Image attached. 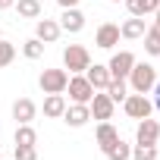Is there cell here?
Instances as JSON below:
<instances>
[{
    "instance_id": "35",
    "label": "cell",
    "mask_w": 160,
    "mask_h": 160,
    "mask_svg": "<svg viewBox=\"0 0 160 160\" xmlns=\"http://www.w3.org/2000/svg\"><path fill=\"white\" fill-rule=\"evenodd\" d=\"M0 160H3V154H0Z\"/></svg>"
},
{
    "instance_id": "25",
    "label": "cell",
    "mask_w": 160,
    "mask_h": 160,
    "mask_svg": "<svg viewBox=\"0 0 160 160\" xmlns=\"http://www.w3.org/2000/svg\"><path fill=\"white\" fill-rule=\"evenodd\" d=\"M13 60H16V44L0 38V69H3V66H10Z\"/></svg>"
},
{
    "instance_id": "31",
    "label": "cell",
    "mask_w": 160,
    "mask_h": 160,
    "mask_svg": "<svg viewBox=\"0 0 160 160\" xmlns=\"http://www.w3.org/2000/svg\"><path fill=\"white\" fill-rule=\"evenodd\" d=\"M154 110H160V94H157V98H154Z\"/></svg>"
},
{
    "instance_id": "1",
    "label": "cell",
    "mask_w": 160,
    "mask_h": 160,
    "mask_svg": "<svg viewBox=\"0 0 160 160\" xmlns=\"http://www.w3.org/2000/svg\"><path fill=\"white\" fill-rule=\"evenodd\" d=\"M126 82H129V88H132L135 94H151L154 85H157V69H154L151 63H138V60H135L132 72L126 75Z\"/></svg>"
},
{
    "instance_id": "18",
    "label": "cell",
    "mask_w": 160,
    "mask_h": 160,
    "mask_svg": "<svg viewBox=\"0 0 160 160\" xmlns=\"http://www.w3.org/2000/svg\"><path fill=\"white\" fill-rule=\"evenodd\" d=\"M63 110H66V98H63V94H47V98H44V116L60 119Z\"/></svg>"
},
{
    "instance_id": "34",
    "label": "cell",
    "mask_w": 160,
    "mask_h": 160,
    "mask_svg": "<svg viewBox=\"0 0 160 160\" xmlns=\"http://www.w3.org/2000/svg\"><path fill=\"white\" fill-rule=\"evenodd\" d=\"M0 38H3V32H0Z\"/></svg>"
},
{
    "instance_id": "7",
    "label": "cell",
    "mask_w": 160,
    "mask_h": 160,
    "mask_svg": "<svg viewBox=\"0 0 160 160\" xmlns=\"http://www.w3.org/2000/svg\"><path fill=\"white\" fill-rule=\"evenodd\" d=\"M119 25L116 22H101L98 25V32H94V44L101 47V50H113L116 44H119Z\"/></svg>"
},
{
    "instance_id": "20",
    "label": "cell",
    "mask_w": 160,
    "mask_h": 160,
    "mask_svg": "<svg viewBox=\"0 0 160 160\" xmlns=\"http://www.w3.org/2000/svg\"><path fill=\"white\" fill-rule=\"evenodd\" d=\"M104 91L110 94V101H113V104H122V101H126V94H129V82H126V78H110V85H107Z\"/></svg>"
},
{
    "instance_id": "15",
    "label": "cell",
    "mask_w": 160,
    "mask_h": 160,
    "mask_svg": "<svg viewBox=\"0 0 160 160\" xmlns=\"http://www.w3.org/2000/svg\"><path fill=\"white\" fill-rule=\"evenodd\" d=\"M144 32H148L144 16H129V19L119 25V35H122L126 41H138V38H144Z\"/></svg>"
},
{
    "instance_id": "10",
    "label": "cell",
    "mask_w": 160,
    "mask_h": 160,
    "mask_svg": "<svg viewBox=\"0 0 160 160\" xmlns=\"http://www.w3.org/2000/svg\"><path fill=\"white\" fill-rule=\"evenodd\" d=\"M157 138H160V122L151 119V116L138 119V126H135V141H138V144H157Z\"/></svg>"
},
{
    "instance_id": "5",
    "label": "cell",
    "mask_w": 160,
    "mask_h": 160,
    "mask_svg": "<svg viewBox=\"0 0 160 160\" xmlns=\"http://www.w3.org/2000/svg\"><path fill=\"white\" fill-rule=\"evenodd\" d=\"M66 91H69V101H72V104H88V101L94 98V88H91V82H88V78H85V72L69 75Z\"/></svg>"
},
{
    "instance_id": "6",
    "label": "cell",
    "mask_w": 160,
    "mask_h": 160,
    "mask_svg": "<svg viewBox=\"0 0 160 160\" xmlns=\"http://www.w3.org/2000/svg\"><path fill=\"white\" fill-rule=\"evenodd\" d=\"M88 110H91V119H101V122H107V119H113V110H116V104L110 101V94H107V91H94V98L88 101Z\"/></svg>"
},
{
    "instance_id": "3",
    "label": "cell",
    "mask_w": 160,
    "mask_h": 160,
    "mask_svg": "<svg viewBox=\"0 0 160 160\" xmlns=\"http://www.w3.org/2000/svg\"><path fill=\"white\" fill-rule=\"evenodd\" d=\"M66 82H69L66 69H44L38 75V85L44 94H66Z\"/></svg>"
},
{
    "instance_id": "8",
    "label": "cell",
    "mask_w": 160,
    "mask_h": 160,
    "mask_svg": "<svg viewBox=\"0 0 160 160\" xmlns=\"http://www.w3.org/2000/svg\"><path fill=\"white\" fill-rule=\"evenodd\" d=\"M132 66H135V53H132V50H116V53L110 57V63H107V69H110L113 78H126V75L132 72Z\"/></svg>"
},
{
    "instance_id": "4",
    "label": "cell",
    "mask_w": 160,
    "mask_h": 160,
    "mask_svg": "<svg viewBox=\"0 0 160 160\" xmlns=\"http://www.w3.org/2000/svg\"><path fill=\"white\" fill-rule=\"evenodd\" d=\"M122 110H126L129 119H144V116L154 113V101H151L148 94H135V91H132V94H126Z\"/></svg>"
},
{
    "instance_id": "23",
    "label": "cell",
    "mask_w": 160,
    "mask_h": 160,
    "mask_svg": "<svg viewBox=\"0 0 160 160\" xmlns=\"http://www.w3.org/2000/svg\"><path fill=\"white\" fill-rule=\"evenodd\" d=\"M41 53H44V41L28 38V41L22 44V57H25V60H41Z\"/></svg>"
},
{
    "instance_id": "22",
    "label": "cell",
    "mask_w": 160,
    "mask_h": 160,
    "mask_svg": "<svg viewBox=\"0 0 160 160\" xmlns=\"http://www.w3.org/2000/svg\"><path fill=\"white\" fill-rule=\"evenodd\" d=\"M107 157H110V160H132V144H129V141H122V138H116V141L110 144Z\"/></svg>"
},
{
    "instance_id": "9",
    "label": "cell",
    "mask_w": 160,
    "mask_h": 160,
    "mask_svg": "<svg viewBox=\"0 0 160 160\" xmlns=\"http://www.w3.org/2000/svg\"><path fill=\"white\" fill-rule=\"evenodd\" d=\"M60 119H63L66 126H72V129H82V126H88L91 110H88V104H66V110H63Z\"/></svg>"
},
{
    "instance_id": "14",
    "label": "cell",
    "mask_w": 160,
    "mask_h": 160,
    "mask_svg": "<svg viewBox=\"0 0 160 160\" xmlns=\"http://www.w3.org/2000/svg\"><path fill=\"white\" fill-rule=\"evenodd\" d=\"M35 116H38V104H35L32 98H19V101L13 104V119H16V126L32 122Z\"/></svg>"
},
{
    "instance_id": "2",
    "label": "cell",
    "mask_w": 160,
    "mask_h": 160,
    "mask_svg": "<svg viewBox=\"0 0 160 160\" xmlns=\"http://www.w3.org/2000/svg\"><path fill=\"white\" fill-rule=\"evenodd\" d=\"M88 66H91V53H88V47H82V44H66V47H63V69H66L69 75L85 72Z\"/></svg>"
},
{
    "instance_id": "32",
    "label": "cell",
    "mask_w": 160,
    "mask_h": 160,
    "mask_svg": "<svg viewBox=\"0 0 160 160\" xmlns=\"http://www.w3.org/2000/svg\"><path fill=\"white\" fill-rule=\"evenodd\" d=\"M154 94H160V78H157V85H154Z\"/></svg>"
},
{
    "instance_id": "28",
    "label": "cell",
    "mask_w": 160,
    "mask_h": 160,
    "mask_svg": "<svg viewBox=\"0 0 160 160\" xmlns=\"http://www.w3.org/2000/svg\"><path fill=\"white\" fill-rule=\"evenodd\" d=\"M148 28H151L154 35H160V7L154 10V25H148Z\"/></svg>"
},
{
    "instance_id": "27",
    "label": "cell",
    "mask_w": 160,
    "mask_h": 160,
    "mask_svg": "<svg viewBox=\"0 0 160 160\" xmlns=\"http://www.w3.org/2000/svg\"><path fill=\"white\" fill-rule=\"evenodd\" d=\"M16 160H38V148L35 144H16Z\"/></svg>"
},
{
    "instance_id": "29",
    "label": "cell",
    "mask_w": 160,
    "mask_h": 160,
    "mask_svg": "<svg viewBox=\"0 0 160 160\" xmlns=\"http://www.w3.org/2000/svg\"><path fill=\"white\" fill-rule=\"evenodd\" d=\"M57 3H60L63 10H69V7H78V0H57Z\"/></svg>"
},
{
    "instance_id": "17",
    "label": "cell",
    "mask_w": 160,
    "mask_h": 160,
    "mask_svg": "<svg viewBox=\"0 0 160 160\" xmlns=\"http://www.w3.org/2000/svg\"><path fill=\"white\" fill-rule=\"evenodd\" d=\"M122 3L129 7V16H154L160 0H122Z\"/></svg>"
},
{
    "instance_id": "11",
    "label": "cell",
    "mask_w": 160,
    "mask_h": 160,
    "mask_svg": "<svg viewBox=\"0 0 160 160\" xmlns=\"http://www.w3.org/2000/svg\"><path fill=\"white\" fill-rule=\"evenodd\" d=\"M60 35H63V28H60V22H57V19H47V16H44V19H38V22H35V38H38V41L53 44Z\"/></svg>"
},
{
    "instance_id": "21",
    "label": "cell",
    "mask_w": 160,
    "mask_h": 160,
    "mask_svg": "<svg viewBox=\"0 0 160 160\" xmlns=\"http://www.w3.org/2000/svg\"><path fill=\"white\" fill-rule=\"evenodd\" d=\"M13 141H16V144H38V132L32 129V122H22V126H16Z\"/></svg>"
},
{
    "instance_id": "12",
    "label": "cell",
    "mask_w": 160,
    "mask_h": 160,
    "mask_svg": "<svg viewBox=\"0 0 160 160\" xmlns=\"http://www.w3.org/2000/svg\"><path fill=\"white\" fill-rule=\"evenodd\" d=\"M60 28H63V32H69V35H78V32L85 28V13L78 10V7L63 10V16H60Z\"/></svg>"
},
{
    "instance_id": "13",
    "label": "cell",
    "mask_w": 160,
    "mask_h": 160,
    "mask_svg": "<svg viewBox=\"0 0 160 160\" xmlns=\"http://www.w3.org/2000/svg\"><path fill=\"white\" fill-rule=\"evenodd\" d=\"M85 78H88V82H91V88L94 91H104L107 85H110V69H107V63H91L88 69H85Z\"/></svg>"
},
{
    "instance_id": "33",
    "label": "cell",
    "mask_w": 160,
    "mask_h": 160,
    "mask_svg": "<svg viewBox=\"0 0 160 160\" xmlns=\"http://www.w3.org/2000/svg\"><path fill=\"white\" fill-rule=\"evenodd\" d=\"M110 3H122V0H110Z\"/></svg>"
},
{
    "instance_id": "19",
    "label": "cell",
    "mask_w": 160,
    "mask_h": 160,
    "mask_svg": "<svg viewBox=\"0 0 160 160\" xmlns=\"http://www.w3.org/2000/svg\"><path fill=\"white\" fill-rule=\"evenodd\" d=\"M13 7H16V13L22 19H41V13H44L41 10V0H16Z\"/></svg>"
},
{
    "instance_id": "30",
    "label": "cell",
    "mask_w": 160,
    "mask_h": 160,
    "mask_svg": "<svg viewBox=\"0 0 160 160\" xmlns=\"http://www.w3.org/2000/svg\"><path fill=\"white\" fill-rule=\"evenodd\" d=\"M13 3H16V0H0V10H10Z\"/></svg>"
},
{
    "instance_id": "24",
    "label": "cell",
    "mask_w": 160,
    "mask_h": 160,
    "mask_svg": "<svg viewBox=\"0 0 160 160\" xmlns=\"http://www.w3.org/2000/svg\"><path fill=\"white\" fill-rule=\"evenodd\" d=\"M132 160H157V144H132Z\"/></svg>"
},
{
    "instance_id": "16",
    "label": "cell",
    "mask_w": 160,
    "mask_h": 160,
    "mask_svg": "<svg viewBox=\"0 0 160 160\" xmlns=\"http://www.w3.org/2000/svg\"><path fill=\"white\" fill-rule=\"evenodd\" d=\"M94 138H98V148H101V151L107 154V151H110V144H113V141L119 138V132H116V126H113V122L107 119V122H101V126H98Z\"/></svg>"
},
{
    "instance_id": "26",
    "label": "cell",
    "mask_w": 160,
    "mask_h": 160,
    "mask_svg": "<svg viewBox=\"0 0 160 160\" xmlns=\"http://www.w3.org/2000/svg\"><path fill=\"white\" fill-rule=\"evenodd\" d=\"M144 50H148L151 57H160V35H154L151 28L144 32Z\"/></svg>"
}]
</instances>
